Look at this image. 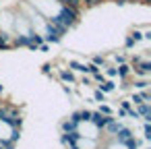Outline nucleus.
Listing matches in <instances>:
<instances>
[{
	"mask_svg": "<svg viewBox=\"0 0 151 149\" xmlns=\"http://www.w3.org/2000/svg\"><path fill=\"white\" fill-rule=\"evenodd\" d=\"M58 17H60V21L70 29V27H75L77 21H79V11H77V9H70V6H60Z\"/></svg>",
	"mask_w": 151,
	"mask_h": 149,
	"instance_id": "f257e3e1",
	"label": "nucleus"
},
{
	"mask_svg": "<svg viewBox=\"0 0 151 149\" xmlns=\"http://www.w3.org/2000/svg\"><path fill=\"white\" fill-rule=\"evenodd\" d=\"M4 124H9L11 128H21V122H23V118H21V112L19 110H15V108H9V112H6V116H4V120H2Z\"/></svg>",
	"mask_w": 151,
	"mask_h": 149,
	"instance_id": "f03ea898",
	"label": "nucleus"
},
{
	"mask_svg": "<svg viewBox=\"0 0 151 149\" xmlns=\"http://www.w3.org/2000/svg\"><path fill=\"white\" fill-rule=\"evenodd\" d=\"M108 118H110V116H106V114H101V112H91L89 124H93L97 130H104V124L108 122Z\"/></svg>",
	"mask_w": 151,
	"mask_h": 149,
	"instance_id": "7ed1b4c3",
	"label": "nucleus"
},
{
	"mask_svg": "<svg viewBox=\"0 0 151 149\" xmlns=\"http://www.w3.org/2000/svg\"><path fill=\"white\" fill-rule=\"evenodd\" d=\"M89 116H91L89 110H77L70 114V120L73 122H89Z\"/></svg>",
	"mask_w": 151,
	"mask_h": 149,
	"instance_id": "20e7f679",
	"label": "nucleus"
},
{
	"mask_svg": "<svg viewBox=\"0 0 151 149\" xmlns=\"http://www.w3.org/2000/svg\"><path fill=\"white\" fill-rule=\"evenodd\" d=\"M114 137H116V141H118V145H122V143H124L126 139H130V137H134V135H132V130H130V128H126V126H122L120 130H116V132H114Z\"/></svg>",
	"mask_w": 151,
	"mask_h": 149,
	"instance_id": "39448f33",
	"label": "nucleus"
},
{
	"mask_svg": "<svg viewBox=\"0 0 151 149\" xmlns=\"http://www.w3.org/2000/svg\"><path fill=\"white\" fill-rule=\"evenodd\" d=\"M120 128H122V124H120V122H116V118H112V116H110V118H108V122L104 124V130H108L110 135H114V132H116V130H120Z\"/></svg>",
	"mask_w": 151,
	"mask_h": 149,
	"instance_id": "423d86ee",
	"label": "nucleus"
},
{
	"mask_svg": "<svg viewBox=\"0 0 151 149\" xmlns=\"http://www.w3.org/2000/svg\"><path fill=\"white\" fill-rule=\"evenodd\" d=\"M130 75V64H126V62H122V64H118L116 66V77H120L122 81H126V77Z\"/></svg>",
	"mask_w": 151,
	"mask_h": 149,
	"instance_id": "0eeeda50",
	"label": "nucleus"
},
{
	"mask_svg": "<svg viewBox=\"0 0 151 149\" xmlns=\"http://www.w3.org/2000/svg\"><path fill=\"white\" fill-rule=\"evenodd\" d=\"M130 104H134V106H139V104H149V91L132 93V101H130Z\"/></svg>",
	"mask_w": 151,
	"mask_h": 149,
	"instance_id": "6e6552de",
	"label": "nucleus"
},
{
	"mask_svg": "<svg viewBox=\"0 0 151 149\" xmlns=\"http://www.w3.org/2000/svg\"><path fill=\"white\" fill-rule=\"evenodd\" d=\"M60 128H62V132H64V135H68V132H75V130H77V122H73V120L68 118V120H64V122L60 124Z\"/></svg>",
	"mask_w": 151,
	"mask_h": 149,
	"instance_id": "1a4fd4ad",
	"label": "nucleus"
},
{
	"mask_svg": "<svg viewBox=\"0 0 151 149\" xmlns=\"http://www.w3.org/2000/svg\"><path fill=\"white\" fill-rule=\"evenodd\" d=\"M137 114L143 116L145 120H149V116H151V114H149V104H139V106H137Z\"/></svg>",
	"mask_w": 151,
	"mask_h": 149,
	"instance_id": "9d476101",
	"label": "nucleus"
},
{
	"mask_svg": "<svg viewBox=\"0 0 151 149\" xmlns=\"http://www.w3.org/2000/svg\"><path fill=\"white\" fill-rule=\"evenodd\" d=\"M114 89H116L114 81H101V85H99V91H104V93H112Z\"/></svg>",
	"mask_w": 151,
	"mask_h": 149,
	"instance_id": "9b49d317",
	"label": "nucleus"
},
{
	"mask_svg": "<svg viewBox=\"0 0 151 149\" xmlns=\"http://www.w3.org/2000/svg\"><path fill=\"white\" fill-rule=\"evenodd\" d=\"M60 81L62 83H75V75L70 71H60Z\"/></svg>",
	"mask_w": 151,
	"mask_h": 149,
	"instance_id": "f8f14e48",
	"label": "nucleus"
},
{
	"mask_svg": "<svg viewBox=\"0 0 151 149\" xmlns=\"http://www.w3.org/2000/svg\"><path fill=\"white\" fill-rule=\"evenodd\" d=\"M68 66H70L73 71H79V73H85V64H83V62H77V60H70V62H68Z\"/></svg>",
	"mask_w": 151,
	"mask_h": 149,
	"instance_id": "ddd939ff",
	"label": "nucleus"
},
{
	"mask_svg": "<svg viewBox=\"0 0 151 149\" xmlns=\"http://www.w3.org/2000/svg\"><path fill=\"white\" fill-rule=\"evenodd\" d=\"M149 87V83H147V79H141V81H134V89H147Z\"/></svg>",
	"mask_w": 151,
	"mask_h": 149,
	"instance_id": "4468645a",
	"label": "nucleus"
},
{
	"mask_svg": "<svg viewBox=\"0 0 151 149\" xmlns=\"http://www.w3.org/2000/svg\"><path fill=\"white\" fill-rule=\"evenodd\" d=\"M143 130H145V141H149V139H151V124H149V120H145Z\"/></svg>",
	"mask_w": 151,
	"mask_h": 149,
	"instance_id": "2eb2a0df",
	"label": "nucleus"
},
{
	"mask_svg": "<svg viewBox=\"0 0 151 149\" xmlns=\"http://www.w3.org/2000/svg\"><path fill=\"white\" fill-rule=\"evenodd\" d=\"M134 44H137V42H134V40H132L130 35H128V37L124 40V48H126V50H132V48H134Z\"/></svg>",
	"mask_w": 151,
	"mask_h": 149,
	"instance_id": "dca6fc26",
	"label": "nucleus"
},
{
	"mask_svg": "<svg viewBox=\"0 0 151 149\" xmlns=\"http://www.w3.org/2000/svg\"><path fill=\"white\" fill-rule=\"evenodd\" d=\"M93 99H95V101H99V104H101V101H106V95H104V91H99V89H97V91L93 93Z\"/></svg>",
	"mask_w": 151,
	"mask_h": 149,
	"instance_id": "f3484780",
	"label": "nucleus"
},
{
	"mask_svg": "<svg viewBox=\"0 0 151 149\" xmlns=\"http://www.w3.org/2000/svg\"><path fill=\"white\" fill-rule=\"evenodd\" d=\"M6 112H9V106H2V101H0V122L4 120V116H6Z\"/></svg>",
	"mask_w": 151,
	"mask_h": 149,
	"instance_id": "a211bd4d",
	"label": "nucleus"
},
{
	"mask_svg": "<svg viewBox=\"0 0 151 149\" xmlns=\"http://www.w3.org/2000/svg\"><path fill=\"white\" fill-rule=\"evenodd\" d=\"M130 37H132V40H134V42H141V40H143V33H141V31H139V29H134V31H132V33H130Z\"/></svg>",
	"mask_w": 151,
	"mask_h": 149,
	"instance_id": "6ab92c4d",
	"label": "nucleus"
},
{
	"mask_svg": "<svg viewBox=\"0 0 151 149\" xmlns=\"http://www.w3.org/2000/svg\"><path fill=\"white\" fill-rule=\"evenodd\" d=\"M114 62H116V64H122V62H126V56H124V54H116V56H114Z\"/></svg>",
	"mask_w": 151,
	"mask_h": 149,
	"instance_id": "aec40b11",
	"label": "nucleus"
},
{
	"mask_svg": "<svg viewBox=\"0 0 151 149\" xmlns=\"http://www.w3.org/2000/svg\"><path fill=\"white\" fill-rule=\"evenodd\" d=\"M99 112H101V114H106V116H110V114H112V108H110V106H104V104H101V106H99Z\"/></svg>",
	"mask_w": 151,
	"mask_h": 149,
	"instance_id": "412c9836",
	"label": "nucleus"
},
{
	"mask_svg": "<svg viewBox=\"0 0 151 149\" xmlns=\"http://www.w3.org/2000/svg\"><path fill=\"white\" fill-rule=\"evenodd\" d=\"M93 64H97V66H104V64H106L104 56H95V58H93Z\"/></svg>",
	"mask_w": 151,
	"mask_h": 149,
	"instance_id": "4be33fe9",
	"label": "nucleus"
},
{
	"mask_svg": "<svg viewBox=\"0 0 151 149\" xmlns=\"http://www.w3.org/2000/svg\"><path fill=\"white\" fill-rule=\"evenodd\" d=\"M106 75H108L110 79H114V77H116V66H108V71H106Z\"/></svg>",
	"mask_w": 151,
	"mask_h": 149,
	"instance_id": "5701e85b",
	"label": "nucleus"
},
{
	"mask_svg": "<svg viewBox=\"0 0 151 149\" xmlns=\"http://www.w3.org/2000/svg\"><path fill=\"white\" fill-rule=\"evenodd\" d=\"M93 79H95L97 83H101V81H106V77H104L101 73H97V75H93Z\"/></svg>",
	"mask_w": 151,
	"mask_h": 149,
	"instance_id": "b1692460",
	"label": "nucleus"
},
{
	"mask_svg": "<svg viewBox=\"0 0 151 149\" xmlns=\"http://www.w3.org/2000/svg\"><path fill=\"white\" fill-rule=\"evenodd\" d=\"M50 68H52L50 64H44V66H42V71H44V75H50Z\"/></svg>",
	"mask_w": 151,
	"mask_h": 149,
	"instance_id": "393cba45",
	"label": "nucleus"
},
{
	"mask_svg": "<svg viewBox=\"0 0 151 149\" xmlns=\"http://www.w3.org/2000/svg\"><path fill=\"white\" fill-rule=\"evenodd\" d=\"M132 106H130V101H122V110H130Z\"/></svg>",
	"mask_w": 151,
	"mask_h": 149,
	"instance_id": "a878e982",
	"label": "nucleus"
},
{
	"mask_svg": "<svg viewBox=\"0 0 151 149\" xmlns=\"http://www.w3.org/2000/svg\"><path fill=\"white\" fill-rule=\"evenodd\" d=\"M114 2H116L118 6H122V4H126V0H114Z\"/></svg>",
	"mask_w": 151,
	"mask_h": 149,
	"instance_id": "bb28decb",
	"label": "nucleus"
},
{
	"mask_svg": "<svg viewBox=\"0 0 151 149\" xmlns=\"http://www.w3.org/2000/svg\"><path fill=\"white\" fill-rule=\"evenodd\" d=\"M126 2H132V4H137V2H141V0H126Z\"/></svg>",
	"mask_w": 151,
	"mask_h": 149,
	"instance_id": "cd10ccee",
	"label": "nucleus"
},
{
	"mask_svg": "<svg viewBox=\"0 0 151 149\" xmlns=\"http://www.w3.org/2000/svg\"><path fill=\"white\" fill-rule=\"evenodd\" d=\"M0 93H4V85L2 83H0Z\"/></svg>",
	"mask_w": 151,
	"mask_h": 149,
	"instance_id": "c85d7f7f",
	"label": "nucleus"
},
{
	"mask_svg": "<svg viewBox=\"0 0 151 149\" xmlns=\"http://www.w3.org/2000/svg\"><path fill=\"white\" fill-rule=\"evenodd\" d=\"M0 149H2V147H0Z\"/></svg>",
	"mask_w": 151,
	"mask_h": 149,
	"instance_id": "c756f323",
	"label": "nucleus"
}]
</instances>
